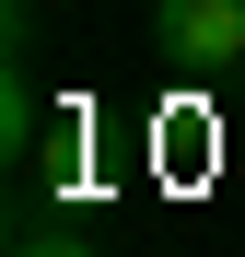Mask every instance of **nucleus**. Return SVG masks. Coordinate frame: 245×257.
I'll use <instances>...</instances> for the list:
<instances>
[{
    "label": "nucleus",
    "mask_w": 245,
    "mask_h": 257,
    "mask_svg": "<svg viewBox=\"0 0 245 257\" xmlns=\"http://www.w3.org/2000/svg\"><path fill=\"white\" fill-rule=\"evenodd\" d=\"M24 152H35V94H24V59H12V82H0V164L24 176Z\"/></svg>",
    "instance_id": "f03ea898"
},
{
    "label": "nucleus",
    "mask_w": 245,
    "mask_h": 257,
    "mask_svg": "<svg viewBox=\"0 0 245 257\" xmlns=\"http://www.w3.org/2000/svg\"><path fill=\"white\" fill-rule=\"evenodd\" d=\"M152 47L187 82H233L245 70V0H152Z\"/></svg>",
    "instance_id": "f257e3e1"
},
{
    "label": "nucleus",
    "mask_w": 245,
    "mask_h": 257,
    "mask_svg": "<svg viewBox=\"0 0 245 257\" xmlns=\"http://www.w3.org/2000/svg\"><path fill=\"white\" fill-rule=\"evenodd\" d=\"M0 257H94V245H82V234H35V222H12V245H0Z\"/></svg>",
    "instance_id": "7ed1b4c3"
}]
</instances>
